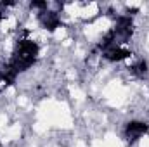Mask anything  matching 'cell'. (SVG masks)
I'll return each mask as SVG.
<instances>
[{
	"instance_id": "cell-1",
	"label": "cell",
	"mask_w": 149,
	"mask_h": 147,
	"mask_svg": "<svg viewBox=\"0 0 149 147\" xmlns=\"http://www.w3.org/2000/svg\"><path fill=\"white\" fill-rule=\"evenodd\" d=\"M38 57V43L30 40V38H19L14 45V50H12V55H10V61L9 64L17 71H26L30 69L35 61Z\"/></svg>"
},
{
	"instance_id": "cell-2",
	"label": "cell",
	"mask_w": 149,
	"mask_h": 147,
	"mask_svg": "<svg viewBox=\"0 0 149 147\" xmlns=\"http://www.w3.org/2000/svg\"><path fill=\"white\" fill-rule=\"evenodd\" d=\"M37 16H38V23H40L42 28L47 30V31H54V30H57V28L61 26V16H59V12L50 10L49 5H47V9L40 10Z\"/></svg>"
},
{
	"instance_id": "cell-3",
	"label": "cell",
	"mask_w": 149,
	"mask_h": 147,
	"mask_svg": "<svg viewBox=\"0 0 149 147\" xmlns=\"http://www.w3.org/2000/svg\"><path fill=\"white\" fill-rule=\"evenodd\" d=\"M149 126L144 121H130L127 123L125 126V139L132 144V142H137L139 139H142L146 133H148Z\"/></svg>"
},
{
	"instance_id": "cell-4",
	"label": "cell",
	"mask_w": 149,
	"mask_h": 147,
	"mask_svg": "<svg viewBox=\"0 0 149 147\" xmlns=\"http://www.w3.org/2000/svg\"><path fill=\"white\" fill-rule=\"evenodd\" d=\"M130 71L135 74V76H139V78H144V76H148L149 73V64L146 59H137V61H134L132 64H130Z\"/></svg>"
}]
</instances>
